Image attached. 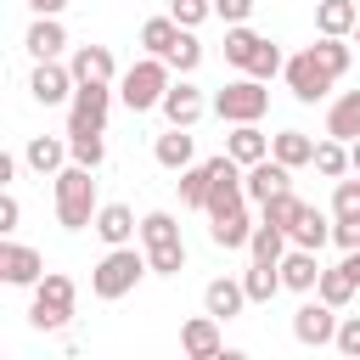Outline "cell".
I'll list each match as a JSON object with an SVG mask.
<instances>
[{"label": "cell", "instance_id": "cell-1", "mask_svg": "<svg viewBox=\"0 0 360 360\" xmlns=\"http://www.w3.org/2000/svg\"><path fill=\"white\" fill-rule=\"evenodd\" d=\"M96 169H84V163H68V169H56L51 180H56V219L68 225V231H84V225H96V180H90Z\"/></svg>", "mask_w": 360, "mask_h": 360}, {"label": "cell", "instance_id": "cell-2", "mask_svg": "<svg viewBox=\"0 0 360 360\" xmlns=\"http://www.w3.org/2000/svg\"><path fill=\"white\" fill-rule=\"evenodd\" d=\"M225 62H231V68H242V73H253V79H276V73H287L281 51H276L264 34L242 28V22H231V28H225Z\"/></svg>", "mask_w": 360, "mask_h": 360}, {"label": "cell", "instance_id": "cell-3", "mask_svg": "<svg viewBox=\"0 0 360 360\" xmlns=\"http://www.w3.org/2000/svg\"><path fill=\"white\" fill-rule=\"evenodd\" d=\"M141 248H146V259H152V276H180V270H186V242H180L174 214L152 208V214L141 219Z\"/></svg>", "mask_w": 360, "mask_h": 360}, {"label": "cell", "instance_id": "cell-4", "mask_svg": "<svg viewBox=\"0 0 360 360\" xmlns=\"http://www.w3.org/2000/svg\"><path fill=\"white\" fill-rule=\"evenodd\" d=\"M174 68L163 62V56H146V62H135L124 79H118V101L129 107V112H152V107H163V96H169V79Z\"/></svg>", "mask_w": 360, "mask_h": 360}, {"label": "cell", "instance_id": "cell-5", "mask_svg": "<svg viewBox=\"0 0 360 360\" xmlns=\"http://www.w3.org/2000/svg\"><path fill=\"white\" fill-rule=\"evenodd\" d=\"M146 270H152V259H146V253H135V248L124 242V248H112V253H107V259H101V264L90 270V292L112 304V298L135 292V281H141Z\"/></svg>", "mask_w": 360, "mask_h": 360}, {"label": "cell", "instance_id": "cell-6", "mask_svg": "<svg viewBox=\"0 0 360 360\" xmlns=\"http://www.w3.org/2000/svg\"><path fill=\"white\" fill-rule=\"evenodd\" d=\"M73 321V281L62 270H45L39 287H34V309H28V326L34 332H62Z\"/></svg>", "mask_w": 360, "mask_h": 360}, {"label": "cell", "instance_id": "cell-7", "mask_svg": "<svg viewBox=\"0 0 360 360\" xmlns=\"http://www.w3.org/2000/svg\"><path fill=\"white\" fill-rule=\"evenodd\" d=\"M264 107H270V90H264V79H231L225 90H214V112L225 118V124H259L264 118Z\"/></svg>", "mask_w": 360, "mask_h": 360}, {"label": "cell", "instance_id": "cell-8", "mask_svg": "<svg viewBox=\"0 0 360 360\" xmlns=\"http://www.w3.org/2000/svg\"><path fill=\"white\" fill-rule=\"evenodd\" d=\"M107 107H112L107 84H79L73 101H68V135H101L107 129Z\"/></svg>", "mask_w": 360, "mask_h": 360}, {"label": "cell", "instance_id": "cell-9", "mask_svg": "<svg viewBox=\"0 0 360 360\" xmlns=\"http://www.w3.org/2000/svg\"><path fill=\"white\" fill-rule=\"evenodd\" d=\"M292 338H298L304 349H326V343L338 338V309L315 292L309 304H298V309H292Z\"/></svg>", "mask_w": 360, "mask_h": 360}, {"label": "cell", "instance_id": "cell-10", "mask_svg": "<svg viewBox=\"0 0 360 360\" xmlns=\"http://www.w3.org/2000/svg\"><path fill=\"white\" fill-rule=\"evenodd\" d=\"M332 84H338V73H332L315 51H298V56L287 62V90H292L298 101H321Z\"/></svg>", "mask_w": 360, "mask_h": 360}, {"label": "cell", "instance_id": "cell-11", "mask_svg": "<svg viewBox=\"0 0 360 360\" xmlns=\"http://www.w3.org/2000/svg\"><path fill=\"white\" fill-rule=\"evenodd\" d=\"M242 186H248V202H270L276 191H292V169L281 158H259L242 169Z\"/></svg>", "mask_w": 360, "mask_h": 360}, {"label": "cell", "instance_id": "cell-12", "mask_svg": "<svg viewBox=\"0 0 360 360\" xmlns=\"http://www.w3.org/2000/svg\"><path fill=\"white\" fill-rule=\"evenodd\" d=\"M28 90H34L39 107H56V101H73L79 79H73V68H62V62H39L34 79H28Z\"/></svg>", "mask_w": 360, "mask_h": 360}, {"label": "cell", "instance_id": "cell-13", "mask_svg": "<svg viewBox=\"0 0 360 360\" xmlns=\"http://www.w3.org/2000/svg\"><path fill=\"white\" fill-rule=\"evenodd\" d=\"M39 276H45V259H39L34 248L0 242V281H11V287H39Z\"/></svg>", "mask_w": 360, "mask_h": 360}, {"label": "cell", "instance_id": "cell-14", "mask_svg": "<svg viewBox=\"0 0 360 360\" xmlns=\"http://www.w3.org/2000/svg\"><path fill=\"white\" fill-rule=\"evenodd\" d=\"M180 349H186L191 360H219V354H225V343H219V315H191V321L180 326Z\"/></svg>", "mask_w": 360, "mask_h": 360}, {"label": "cell", "instance_id": "cell-15", "mask_svg": "<svg viewBox=\"0 0 360 360\" xmlns=\"http://www.w3.org/2000/svg\"><path fill=\"white\" fill-rule=\"evenodd\" d=\"M208 107H214V101H202V90H197V84H186V79H174V84H169V96H163V118H169V124H180V129H191Z\"/></svg>", "mask_w": 360, "mask_h": 360}, {"label": "cell", "instance_id": "cell-16", "mask_svg": "<svg viewBox=\"0 0 360 360\" xmlns=\"http://www.w3.org/2000/svg\"><path fill=\"white\" fill-rule=\"evenodd\" d=\"M287 236H292V248H326L332 242V219L321 214V208H309V202H298V214L287 219Z\"/></svg>", "mask_w": 360, "mask_h": 360}, {"label": "cell", "instance_id": "cell-17", "mask_svg": "<svg viewBox=\"0 0 360 360\" xmlns=\"http://www.w3.org/2000/svg\"><path fill=\"white\" fill-rule=\"evenodd\" d=\"M22 45H28V56H34V62H56V56L68 51V28H62L56 17H34V28H28V39H22Z\"/></svg>", "mask_w": 360, "mask_h": 360}, {"label": "cell", "instance_id": "cell-18", "mask_svg": "<svg viewBox=\"0 0 360 360\" xmlns=\"http://www.w3.org/2000/svg\"><path fill=\"white\" fill-rule=\"evenodd\" d=\"M68 68H73L79 84H112V51L107 45H79L68 56Z\"/></svg>", "mask_w": 360, "mask_h": 360}, {"label": "cell", "instance_id": "cell-19", "mask_svg": "<svg viewBox=\"0 0 360 360\" xmlns=\"http://www.w3.org/2000/svg\"><path fill=\"white\" fill-rule=\"evenodd\" d=\"M90 231H96V236H101L107 248H124V242H129V236H135L141 225H135V214H129L124 202H101V208H96V225H90Z\"/></svg>", "mask_w": 360, "mask_h": 360}, {"label": "cell", "instance_id": "cell-20", "mask_svg": "<svg viewBox=\"0 0 360 360\" xmlns=\"http://www.w3.org/2000/svg\"><path fill=\"white\" fill-rule=\"evenodd\" d=\"M281 281H287L292 292H315V281H321L315 248H287V253H281Z\"/></svg>", "mask_w": 360, "mask_h": 360}, {"label": "cell", "instance_id": "cell-21", "mask_svg": "<svg viewBox=\"0 0 360 360\" xmlns=\"http://www.w3.org/2000/svg\"><path fill=\"white\" fill-rule=\"evenodd\" d=\"M202 309H208V315H219V321H231V315H242V309H248V287H242V281H231V276H219V281H208V287H202Z\"/></svg>", "mask_w": 360, "mask_h": 360}, {"label": "cell", "instance_id": "cell-22", "mask_svg": "<svg viewBox=\"0 0 360 360\" xmlns=\"http://www.w3.org/2000/svg\"><path fill=\"white\" fill-rule=\"evenodd\" d=\"M208 236H214V248H248V236H253V219H248V202H236V208H225V214H214V225H208Z\"/></svg>", "mask_w": 360, "mask_h": 360}, {"label": "cell", "instance_id": "cell-23", "mask_svg": "<svg viewBox=\"0 0 360 360\" xmlns=\"http://www.w3.org/2000/svg\"><path fill=\"white\" fill-rule=\"evenodd\" d=\"M225 152L248 169V163H259V158H270V135L259 129V124H236L231 135H225Z\"/></svg>", "mask_w": 360, "mask_h": 360}, {"label": "cell", "instance_id": "cell-24", "mask_svg": "<svg viewBox=\"0 0 360 360\" xmlns=\"http://www.w3.org/2000/svg\"><path fill=\"white\" fill-rule=\"evenodd\" d=\"M326 135H338V141H360V90H343V96L326 107Z\"/></svg>", "mask_w": 360, "mask_h": 360}, {"label": "cell", "instance_id": "cell-25", "mask_svg": "<svg viewBox=\"0 0 360 360\" xmlns=\"http://www.w3.org/2000/svg\"><path fill=\"white\" fill-rule=\"evenodd\" d=\"M68 158H73V152H68V141H56V135H34V141L22 146V163L39 169V174H56Z\"/></svg>", "mask_w": 360, "mask_h": 360}, {"label": "cell", "instance_id": "cell-26", "mask_svg": "<svg viewBox=\"0 0 360 360\" xmlns=\"http://www.w3.org/2000/svg\"><path fill=\"white\" fill-rule=\"evenodd\" d=\"M270 158H281L287 169H304V163H315V141L304 129H281V135H270Z\"/></svg>", "mask_w": 360, "mask_h": 360}, {"label": "cell", "instance_id": "cell-27", "mask_svg": "<svg viewBox=\"0 0 360 360\" xmlns=\"http://www.w3.org/2000/svg\"><path fill=\"white\" fill-rule=\"evenodd\" d=\"M292 248V236L281 231V225H270V219H259L253 225V236H248V253L253 259H264V264H281V253Z\"/></svg>", "mask_w": 360, "mask_h": 360}, {"label": "cell", "instance_id": "cell-28", "mask_svg": "<svg viewBox=\"0 0 360 360\" xmlns=\"http://www.w3.org/2000/svg\"><path fill=\"white\" fill-rule=\"evenodd\" d=\"M242 287H248V304H270L287 281H281V264H264V259H253L248 264V276H242Z\"/></svg>", "mask_w": 360, "mask_h": 360}, {"label": "cell", "instance_id": "cell-29", "mask_svg": "<svg viewBox=\"0 0 360 360\" xmlns=\"http://www.w3.org/2000/svg\"><path fill=\"white\" fill-rule=\"evenodd\" d=\"M354 22H360V11H354V0H315V28L321 34H354Z\"/></svg>", "mask_w": 360, "mask_h": 360}, {"label": "cell", "instance_id": "cell-30", "mask_svg": "<svg viewBox=\"0 0 360 360\" xmlns=\"http://www.w3.org/2000/svg\"><path fill=\"white\" fill-rule=\"evenodd\" d=\"M152 158L163 163V169H191V135L180 129V124H169V135H158V146H152Z\"/></svg>", "mask_w": 360, "mask_h": 360}, {"label": "cell", "instance_id": "cell-31", "mask_svg": "<svg viewBox=\"0 0 360 360\" xmlns=\"http://www.w3.org/2000/svg\"><path fill=\"white\" fill-rule=\"evenodd\" d=\"M180 202L186 208H208V186H214V169L208 163H191V169H180Z\"/></svg>", "mask_w": 360, "mask_h": 360}, {"label": "cell", "instance_id": "cell-32", "mask_svg": "<svg viewBox=\"0 0 360 360\" xmlns=\"http://www.w3.org/2000/svg\"><path fill=\"white\" fill-rule=\"evenodd\" d=\"M315 292H321V298H326L332 309H343V304H349V298L360 292V281H354V276H349L343 264H332V270H321V281H315Z\"/></svg>", "mask_w": 360, "mask_h": 360}, {"label": "cell", "instance_id": "cell-33", "mask_svg": "<svg viewBox=\"0 0 360 360\" xmlns=\"http://www.w3.org/2000/svg\"><path fill=\"white\" fill-rule=\"evenodd\" d=\"M174 39H180V22H174V17H152V22H141V45H146V56H169Z\"/></svg>", "mask_w": 360, "mask_h": 360}, {"label": "cell", "instance_id": "cell-34", "mask_svg": "<svg viewBox=\"0 0 360 360\" xmlns=\"http://www.w3.org/2000/svg\"><path fill=\"white\" fill-rule=\"evenodd\" d=\"M315 169H321L326 180H343V174L354 169V163H349V141H338V135H332V141H315Z\"/></svg>", "mask_w": 360, "mask_h": 360}, {"label": "cell", "instance_id": "cell-35", "mask_svg": "<svg viewBox=\"0 0 360 360\" xmlns=\"http://www.w3.org/2000/svg\"><path fill=\"white\" fill-rule=\"evenodd\" d=\"M174 73H197V62H202V39L191 34V28H180V39H174V51L163 56Z\"/></svg>", "mask_w": 360, "mask_h": 360}, {"label": "cell", "instance_id": "cell-36", "mask_svg": "<svg viewBox=\"0 0 360 360\" xmlns=\"http://www.w3.org/2000/svg\"><path fill=\"white\" fill-rule=\"evenodd\" d=\"M68 152H73V163H84V169H101V158H107V141H101V135H68Z\"/></svg>", "mask_w": 360, "mask_h": 360}, {"label": "cell", "instance_id": "cell-37", "mask_svg": "<svg viewBox=\"0 0 360 360\" xmlns=\"http://www.w3.org/2000/svg\"><path fill=\"white\" fill-rule=\"evenodd\" d=\"M332 219H360V180H338V191H332Z\"/></svg>", "mask_w": 360, "mask_h": 360}, {"label": "cell", "instance_id": "cell-38", "mask_svg": "<svg viewBox=\"0 0 360 360\" xmlns=\"http://www.w3.org/2000/svg\"><path fill=\"white\" fill-rule=\"evenodd\" d=\"M208 11H214V0H169V17H174L180 28H197Z\"/></svg>", "mask_w": 360, "mask_h": 360}, {"label": "cell", "instance_id": "cell-39", "mask_svg": "<svg viewBox=\"0 0 360 360\" xmlns=\"http://www.w3.org/2000/svg\"><path fill=\"white\" fill-rule=\"evenodd\" d=\"M259 208H264V219H270V225H281V231H287V219L298 214V197H292V191H276V197H270V202H259Z\"/></svg>", "mask_w": 360, "mask_h": 360}, {"label": "cell", "instance_id": "cell-40", "mask_svg": "<svg viewBox=\"0 0 360 360\" xmlns=\"http://www.w3.org/2000/svg\"><path fill=\"white\" fill-rule=\"evenodd\" d=\"M332 349H343V354H354V360H360V315L338 321V338H332Z\"/></svg>", "mask_w": 360, "mask_h": 360}, {"label": "cell", "instance_id": "cell-41", "mask_svg": "<svg viewBox=\"0 0 360 360\" xmlns=\"http://www.w3.org/2000/svg\"><path fill=\"white\" fill-rule=\"evenodd\" d=\"M332 242L349 253V248H360V219H332Z\"/></svg>", "mask_w": 360, "mask_h": 360}, {"label": "cell", "instance_id": "cell-42", "mask_svg": "<svg viewBox=\"0 0 360 360\" xmlns=\"http://www.w3.org/2000/svg\"><path fill=\"white\" fill-rule=\"evenodd\" d=\"M17 219H22V202L11 197V186L0 191V231H17Z\"/></svg>", "mask_w": 360, "mask_h": 360}, {"label": "cell", "instance_id": "cell-43", "mask_svg": "<svg viewBox=\"0 0 360 360\" xmlns=\"http://www.w3.org/2000/svg\"><path fill=\"white\" fill-rule=\"evenodd\" d=\"M248 11H253V0H214V17H225V22H248Z\"/></svg>", "mask_w": 360, "mask_h": 360}, {"label": "cell", "instance_id": "cell-44", "mask_svg": "<svg viewBox=\"0 0 360 360\" xmlns=\"http://www.w3.org/2000/svg\"><path fill=\"white\" fill-rule=\"evenodd\" d=\"M343 270H349V276L360 281V248H349V253H343Z\"/></svg>", "mask_w": 360, "mask_h": 360}, {"label": "cell", "instance_id": "cell-45", "mask_svg": "<svg viewBox=\"0 0 360 360\" xmlns=\"http://www.w3.org/2000/svg\"><path fill=\"white\" fill-rule=\"evenodd\" d=\"M349 163H354V174H360V141H349Z\"/></svg>", "mask_w": 360, "mask_h": 360}, {"label": "cell", "instance_id": "cell-46", "mask_svg": "<svg viewBox=\"0 0 360 360\" xmlns=\"http://www.w3.org/2000/svg\"><path fill=\"white\" fill-rule=\"evenodd\" d=\"M354 45H360V22H354Z\"/></svg>", "mask_w": 360, "mask_h": 360}]
</instances>
